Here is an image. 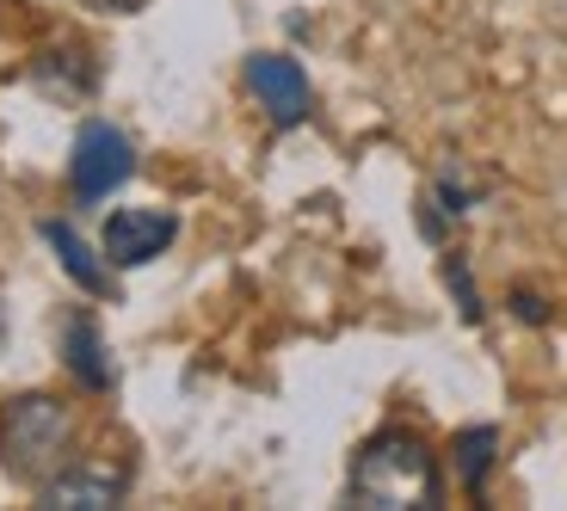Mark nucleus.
<instances>
[{
	"label": "nucleus",
	"mask_w": 567,
	"mask_h": 511,
	"mask_svg": "<svg viewBox=\"0 0 567 511\" xmlns=\"http://www.w3.org/2000/svg\"><path fill=\"white\" fill-rule=\"evenodd\" d=\"M346 499L352 505H383V511H425L444 499L439 481V456L420 431L389 426L352 456V474H346Z\"/></svg>",
	"instance_id": "f257e3e1"
},
{
	"label": "nucleus",
	"mask_w": 567,
	"mask_h": 511,
	"mask_svg": "<svg viewBox=\"0 0 567 511\" xmlns=\"http://www.w3.org/2000/svg\"><path fill=\"white\" fill-rule=\"evenodd\" d=\"M74 407H62L56 395H13L0 407V469L25 487H43L50 474H62L74 462Z\"/></svg>",
	"instance_id": "f03ea898"
},
{
	"label": "nucleus",
	"mask_w": 567,
	"mask_h": 511,
	"mask_svg": "<svg viewBox=\"0 0 567 511\" xmlns=\"http://www.w3.org/2000/svg\"><path fill=\"white\" fill-rule=\"evenodd\" d=\"M136 173V143H130L117 124H81V136H74V167H69V185L81 204H100L112 198L117 185Z\"/></svg>",
	"instance_id": "7ed1b4c3"
},
{
	"label": "nucleus",
	"mask_w": 567,
	"mask_h": 511,
	"mask_svg": "<svg viewBox=\"0 0 567 511\" xmlns=\"http://www.w3.org/2000/svg\"><path fill=\"white\" fill-rule=\"evenodd\" d=\"M130 493V462L124 456H74L62 474L43 481L50 511H112Z\"/></svg>",
	"instance_id": "20e7f679"
},
{
	"label": "nucleus",
	"mask_w": 567,
	"mask_h": 511,
	"mask_svg": "<svg viewBox=\"0 0 567 511\" xmlns=\"http://www.w3.org/2000/svg\"><path fill=\"white\" fill-rule=\"evenodd\" d=\"M247 93H254L259 105H266V117L278 129H297L302 117H309V74L297 69L290 56H271V50H259V56H247Z\"/></svg>",
	"instance_id": "39448f33"
},
{
	"label": "nucleus",
	"mask_w": 567,
	"mask_h": 511,
	"mask_svg": "<svg viewBox=\"0 0 567 511\" xmlns=\"http://www.w3.org/2000/svg\"><path fill=\"white\" fill-rule=\"evenodd\" d=\"M173 234H179V222H173V210H155V204H142V210H112V222H105V259L112 265H155L161 253L173 247Z\"/></svg>",
	"instance_id": "423d86ee"
},
{
	"label": "nucleus",
	"mask_w": 567,
	"mask_h": 511,
	"mask_svg": "<svg viewBox=\"0 0 567 511\" xmlns=\"http://www.w3.org/2000/svg\"><path fill=\"white\" fill-rule=\"evenodd\" d=\"M62 357H69V369L81 376V388H93V395H105V388L117 383L112 357H105V340H100V321L93 314H74L69 327H62Z\"/></svg>",
	"instance_id": "0eeeda50"
},
{
	"label": "nucleus",
	"mask_w": 567,
	"mask_h": 511,
	"mask_svg": "<svg viewBox=\"0 0 567 511\" xmlns=\"http://www.w3.org/2000/svg\"><path fill=\"white\" fill-rule=\"evenodd\" d=\"M43 241L56 247V259H62V271H69L74 284L86 290V296H105V290H112V278H105V265L100 259H93V247L81 241V234H74L69 222H50L43 228Z\"/></svg>",
	"instance_id": "6e6552de"
},
{
	"label": "nucleus",
	"mask_w": 567,
	"mask_h": 511,
	"mask_svg": "<svg viewBox=\"0 0 567 511\" xmlns=\"http://www.w3.org/2000/svg\"><path fill=\"white\" fill-rule=\"evenodd\" d=\"M494 450H499V431L494 426H468V431H456V481L468 487V493H482V481H487V469H494Z\"/></svg>",
	"instance_id": "1a4fd4ad"
},
{
	"label": "nucleus",
	"mask_w": 567,
	"mask_h": 511,
	"mask_svg": "<svg viewBox=\"0 0 567 511\" xmlns=\"http://www.w3.org/2000/svg\"><path fill=\"white\" fill-rule=\"evenodd\" d=\"M444 278H451L456 302H463V321H482V296H475V284H468V271H463V259H451V265H444Z\"/></svg>",
	"instance_id": "9d476101"
},
{
	"label": "nucleus",
	"mask_w": 567,
	"mask_h": 511,
	"mask_svg": "<svg viewBox=\"0 0 567 511\" xmlns=\"http://www.w3.org/2000/svg\"><path fill=\"white\" fill-rule=\"evenodd\" d=\"M518 321H543V302L537 296H518Z\"/></svg>",
	"instance_id": "9b49d317"
},
{
	"label": "nucleus",
	"mask_w": 567,
	"mask_h": 511,
	"mask_svg": "<svg viewBox=\"0 0 567 511\" xmlns=\"http://www.w3.org/2000/svg\"><path fill=\"white\" fill-rule=\"evenodd\" d=\"M0 340H7V321H0Z\"/></svg>",
	"instance_id": "f8f14e48"
}]
</instances>
